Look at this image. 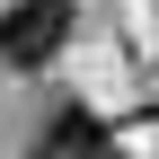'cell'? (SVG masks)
Returning a JSON list of instances; mask_svg holds the SVG:
<instances>
[{"mask_svg": "<svg viewBox=\"0 0 159 159\" xmlns=\"http://www.w3.org/2000/svg\"><path fill=\"white\" fill-rule=\"evenodd\" d=\"M62 35H71V0H18V9H0V62L44 71L62 53Z\"/></svg>", "mask_w": 159, "mask_h": 159, "instance_id": "6da1fadb", "label": "cell"}, {"mask_svg": "<svg viewBox=\"0 0 159 159\" xmlns=\"http://www.w3.org/2000/svg\"><path fill=\"white\" fill-rule=\"evenodd\" d=\"M27 159H115V142H106V124H97L89 106H62L44 133H35Z\"/></svg>", "mask_w": 159, "mask_h": 159, "instance_id": "7a4b0ae2", "label": "cell"}]
</instances>
